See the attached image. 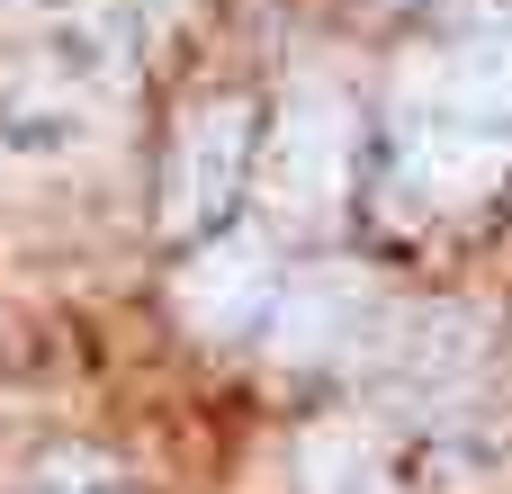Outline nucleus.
I'll return each mask as SVG.
<instances>
[{"mask_svg":"<svg viewBox=\"0 0 512 494\" xmlns=\"http://www.w3.org/2000/svg\"><path fill=\"white\" fill-rule=\"evenodd\" d=\"M512 171V45L459 36L396 72L387 99V207L459 216L486 207Z\"/></svg>","mask_w":512,"mask_h":494,"instance_id":"1","label":"nucleus"},{"mask_svg":"<svg viewBox=\"0 0 512 494\" xmlns=\"http://www.w3.org/2000/svg\"><path fill=\"white\" fill-rule=\"evenodd\" d=\"M351 180V99L324 81H297L261 135V198L279 225H324Z\"/></svg>","mask_w":512,"mask_h":494,"instance_id":"2","label":"nucleus"},{"mask_svg":"<svg viewBox=\"0 0 512 494\" xmlns=\"http://www.w3.org/2000/svg\"><path fill=\"white\" fill-rule=\"evenodd\" d=\"M261 153V108L252 99H207L180 117L171 135V171H162V234H216L252 180Z\"/></svg>","mask_w":512,"mask_h":494,"instance_id":"3","label":"nucleus"},{"mask_svg":"<svg viewBox=\"0 0 512 494\" xmlns=\"http://www.w3.org/2000/svg\"><path fill=\"white\" fill-rule=\"evenodd\" d=\"M360 360H369V378H378L387 405L441 414V405H459V396L477 387V369H486V324H477L468 306H405V315L378 324V342H369Z\"/></svg>","mask_w":512,"mask_h":494,"instance_id":"4","label":"nucleus"},{"mask_svg":"<svg viewBox=\"0 0 512 494\" xmlns=\"http://www.w3.org/2000/svg\"><path fill=\"white\" fill-rule=\"evenodd\" d=\"M378 324H387V297L369 288V270H351V261H324V270H297V279H279V297H270V351L279 360H360L369 342H378Z\"/></svg>","mask_w":512,"mask_h":494,"instance_id":"5","label":"nucleus"},{"mask_svg":"<svg viewBox=\"0 0 512 494\" xmlns=\"http://www.w3.org/2000/svg\"><path fill=\"white\" fill-rule=\"evenodd\" d=\"M270 297H279V261H270V234H216L189 252L180 270V315L189 333L207 342H243L270 324Z\"/></svg>","mask_w":512,"mask_h":494,"instance_id":"6","label":"nucleus"},{"mask_svg":"<svg viewBox=\"0 0 512 494\" xmlns=\"http://www.w3.org/2000/svg\"><path fill=\"white\" fill-rule=\"evenodd\" d=\"M297 477H306V494H396L387 450H378L360 423H315V432L297 441Z\"/></svg>","mask_w":512,"mask_h":494,"instance_id":"7","label":"nucleus"},{"mask_svg":"<svg viewBox=\"0 0 512 494\" xmlns=\"http://www.w3.org/2000/svg\"><path fill=\"white\" fill-rule=\"evenodd\" d=\"M27 494H135V486H126V468L99 459V450H54V459H36Z\"/></svg>","mask_w":512,"mask_h":494,"instance_id":"8","label":"nucleus"}]
</instances>
